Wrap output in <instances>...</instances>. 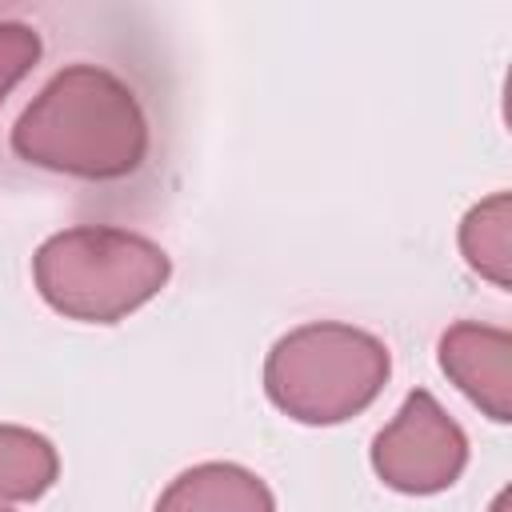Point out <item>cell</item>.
Wrapping results in <instances>:
<instances>
[{
	"label": "cell",
	"mask_w": 512,
	"mask_h": 512,
	"mask_svg": "<svg viewBox=\"0 0 512 512\" xmlns=\"http://www.w3.org/2000/svg\"><path fill=\"white\" fill-rule=\"evenodd\" d=\"M172 276L168 252L128 228L76 224L52 232L32 256L44 304L80 324H116L160 296Z\"/></svg>",
	"instance_id": "2"
},
{
	"label": "cell",
	"mask_w": 512,
	"mask_h": 512,
	"mask_svg": "<svg viewBox=\"0 0 512 512\" xmlns=\"http://www.w3.org/2000/svg\"><path fill=\"white\" fill-rule=\"evenodd\" d=\"M388 376V344L340 320H312L284 332L264 360L268 400L288 420L312 428L360 416L384 392Z\"/></svg>",
	"instance_id": "3"
},
{
	"label": "cell",
	"mask_w": 512,
	"mask_h": 512,
	"mask_svg": "<svg viewBox=\"0 0 512 512\" xmlns=\"http://www.w3.org/2000/svg\"><path fill=\"white\" fill-rule=\"evenodd\" d=\"M460 256L492 288L512 284V196L492 192L460 220Z\"/></svg>",
	"instance_id": "7"
},
{
	"label": "cell",
	"mask_w": 512,
	"mask_h": 512,
	"mask_svg": "<svg viewBox=\"0 0 512 512\" xmlns=\"http://www.w3.org/2000/svg\"><path fill=\"white\" fill-rule=\"evenodd\" d=\"M468 468V436L448 408L416 388L400 412L372 440V472L384 488L404 496H436L452 488Z\"/></svg>",
	"instance_id": "4"
},
{
	"label": "cell",
	"mask_w": 512,
	"mask_h": 512,
	"mask_svg": "<svg viewBox=\"0 0 512 512\" xmlns=\"http://www.w3.org/2000/svg\"><path fill=\"white\" fill-rule=\"evenodd\" d=\"M488 512H512V492H508V488H500V492L492 496V504H488Z\"/></svg>",
	"instance_id": "10"
},
{
	"label": "cell",
	"mask_w": 512,
	"mask_h": 512,
	"mask_svg": "<svg viewBox=\"0 0 512 512\" xmlns=\"http://www.w3.org/2000/svg\"><path fill=\"white\" fill-rule=\"evenodd\" d=\"M0 512H16V508H4V504H0Z\"/></svg>",
	"instance_id": "11"
},
{
	"label": "cell",
	"mask_w": 512,
	"mask_h": 512,
	"mask_svg": "<svg viewBox=\"0 0 512 512\" xmlns=\"http://www.w3.org/2000/svg\"><path fill=\"white\" fill-rule=\"evenodd\" d=\"M12 152L60 176L120 180L148 156V120L116 72L68 64L12 124Z\"/></svg>",
	"instance_id": "1"
},
{
	"label": "cell",
	"mask_w": 512,
	"mask_h": 512,
	"mask_svg": "<svg viewBox=\"0 0 512 512\" xmlns=\"http://www.w3.org/2000/svg\"><path fill=\"white\" fill-rule=\"evenodd\" d=\"M152 512H276L272 488L244 464L204 460L184 468Z\"/></svg>",
	"instance_id": "6"
},
{
	"label": "cell",
	"mask_w": 512,
	"mask_h": 512,
	"mask_svg": "<svg viewBox=\"0 0 512 512\" xmlns=\"http://www.w3.org/2000/svg\"><path fill=\"white\" fill-rule=\"evenodd\" d=\"M36 60H40V32L20 20H0V104L36 68Z\"/></svg>",
	"instance_id": "9"
},
{
	"label": "cell",
	"mask_w": 512,
	"mask_h": 512,
	"mask_svg": "<svg viewBox=\"0 0 512 512\" xmlns=\"http://www.w3.org/2000/svg\"><path fill=\"white\" fill-rule=\"evenodd\" d=\"M440 372L496 424L512 420V336L508 328L460 320L440 336Z\"/></svg>",
	"instance_id": "5"
},
{
	"label": "cell",
	"mask_w": 512,
	"mask_h": 512,
	"mask_svg": "<svg viewBox=\"0 0 512 512\" xmlns=\"http://www.w3.org/2000/svg\"><path fill=\"white\" fill-rule=\"evenodd\" d=\"M60 476V452L44 432L0 424V504H32Z\"/></svg>",
	"instance_id": "8"
}]
</instances>
